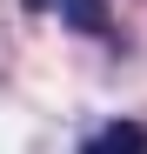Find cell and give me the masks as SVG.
I'll return each mask as SVG.
<instances>
[{
	"label": "cell",
	"mask_w": 147,
	"mask_h": 154,
	"mask_svg": "<svg viewBox=\"0 0 147 154\" xmlns=\"http://www.w3.org/2000/svg\"><path fill=\"white\" fill-rule=\"evenodd\" d=\"M87 154H147V127L140 121H114L87 141Z\"/></svg>",
	"instance_id": "1"
},
{
	"label": "cell",
	"mask_w": 147,
	"mask_h": 154,
	"mask_svg": "<svg viewBox=\"0 0 147 154\" xmlns=\"http://www.w3.org/2000/svg\"><path fill=\"white\" fill-rule=\"evenodd\" d=\"M54 7H60V20L74 34H107V7L100 0H54Z\"/></svg>",
	"instance_id": "2"
},
{
	"label": "cell",
	"mask_w": 147,
	"mask_h": 154,
	"mask_svg": "<svg viewBox=\"0 0 147 154\" xmlns=\"http://www.w3.org/2000/svg\"><path fill=\"white\" fill-rule=\"evenodd\" d=\"M27 7H54V0H27Z\"/></svg>",
	"instance_id": "3"
}]
</instances>
